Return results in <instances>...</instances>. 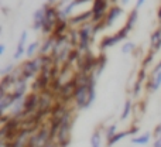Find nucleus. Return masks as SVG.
Segmentation results:
<instances>
[{"mask_svg":"<svg viewBox=\"0 0 161 147\" xmlns=\"http://www.w3.org/2000/svg\"><path fill=\"white\" fill-rule=\"evenodd\" d=\"M45 8V19H44V25H42V28H44L45 31H50L51 28L55 25V21L57 19H58V13H57L55 8H51V7H44Z\"/></svg>","mask_w":161,"mask_h":147,"instance_id":"obj_1","label":"nucleus"},{"mask_svg":"<svg viewBox=\"0 0 161 147\" xmlns=\"http://www.w3.org/2000/svg\"><path fill=\"white\" fill-rule=\"evenodd\" d=\"M106 10V0H95L93 8H92V14H93L95 20H99L102 17V14Z\"/></svg>","mask_w":161,"mask_h":147,"instance_id":"obj_2","label":"nucleus"},{"mask_svg":"<svg viewBox=\"0 0 161 147\" xmlns=\"http://www.w3.org/2000/svg\"><path fill=\"white\" fill-rule=\"evenodd\" d=\"M44 19H45V8H41V10L36 11L34 13V28L38 30L44 25Z\"/></svg>","mask_w":161,"mask_h":147,"instance_id":"obj_3","label":"nucleus"},{"mask_svg":"<svg viewBox=\"0 0 161 147\" xmlns=\"http://www.w3.org/2000/svg\"><path fill=\"white\" fill-rule=\"evenodd\" d=\"M25 40H27V33H23L21 37H20V41H19V45H17V51L16 54H14V58L19 59L20 57L23 55V53H24V44H25Z\"/></svg>","mask_w":161,"mask_h":147,"instance_id":"obj_4","label":"nucleus"},{"mask_svg":"<svg viewBox=\"0 0 161 147\" xmlns=\"http://www.w3.org/2000/svg\"><path fill=\"white\" fill-rule=\"evenodd\" d=\"M122 14V8L120 7H113L110 10V13H109V16H108V21H106V25H110L112 24V21H114V20L117 19V17Z\"/></svg>","mask_w":161,"mask_h":147,"instance_id":"obj_5","label":"nucleus"},{"mask_svg":"<svg viewBox=\"0 0 161 147\" xmlns=\"http://www.w3.org/2000/svg\"><path fill=\"white\" fill-rule=\"evenodd\" d=\"M36 71H37V62H28V64H25L23 72H24L25 78H30L31 75H34Z\"/></svg>","mask_w":161,"mask_h":147,"instance_id":"obj_6","label":"nucleus"},{"mask_svg":"<svg viewBox=\"0 0 161 147\" xmlns=\"http://www.w3.org/2000/svg\"><path fill=\"white\" fill-rule=\"evenodd\" d=\"M151 42H153L154 50L160 48V45H161V30H158V31H156V33H154L153 38H151Z\"/></svg>","mask_w":161,"mask_h":147,"instance_id":"obj_7","label":"nucleus"},{"mask_svg":"<svg viewBox=\"0 0 161 147\" xmlns=\"http://www.w3.org/2000/svg\"><path fill=\"white\" fill-rule=\"evenodd\" d=\"M161 85V71L158 75H156V78H154V83H153V91H156V89H158Z\"/></svg>","mask_w":161,"mask_h":147,"instance_id":"obj_8","label":"nucleus"},{"mask_svg":"<svg viewBox=\"0 0 161 147\" xmlns=\"http://www.w3.org/2000/svg\"><path fill=\"white\" fill-rule=\"evenodd\" d=\"M37 47H38V44H37V42H33V44H31L30 47H28V50H27V55H28V57L33 55L34 51L37 50Z\"/></svg>","mask_w":161,"mask_h":147,"instance_id":"obj_9","label":"nucleus"},{"mask_svg":"<svg viewBox=\"0 0 161 147\" xmlns=\"http://www.w3.org/2000/svg\"><path fill=\"white\" fill-rule=\"evenodd\" d=\"M136 144H142V143H146V142H148V134H146V136H142V137H139V139H134L133 140Z\"/></svg>","mask_w":161,"mask_h":147,"instance_id":"obj_10","label":"nucleus"},{"mask_svg":"<svg viewBox=\"0 0 161 147\" xmlns=\"http://www.w3.org/2000/svg\"><path fill=\"white\" fill-rule=\"evenodd\" d=\"M131 50H133V44H131V42H129V44H126V45H125V47H123V48H122V51H123V53H125V54L130 53V51H131Z\"/></svg>","mask_w":161,"mask_h":147,"instance_id":"obj_11","label":"nucleus"},{"mask_svg":"<svg viewBox=\"0 0 161 147\" xmlns=\"http://www.w3.org/2000/svg\"><path fill=\"white\" fill-rule=\"evenodd\" d=\"M125 136H127V133H122V134H117L116 137H113V139L110 140V144H114V143H116V142H119V140L122 139V137H125Z\"/></svg>","mask_w":161,"mask_h":147,"instance_id":"obj_12","label":"nucleus"},{"mask_svg":"<svg viewBox=\"0 0 161 147\" xmlns=\"http://www.w3.org/2000/svg\"><path fill=\"white\" fill-rule=\"evenodd\" d=\"M92 147H99V136L97 134L92 137Z\"/></svg>","mask_w":161,"mask_h":147,"instance_id":"obj_13","label":"nucleus"},{"mask_svg":"<svg viewBox=\"0 0 161 147\" xmlns=\"http://www.w3.org/2000/svg\"><path fill=\"white\" fill-rule=\"evenodd\" d=\"M129 110H130V102H127V103H126V108H125V110H123V115H122V117H123V119H125V117L129 115Z\"/></svg>","mask_w":161,"mask_h":147,"instance_id":"obj_14","label":"nucleus"},{"mask_svg":"<svg viewBox=\"0 0 161 147\" xmlns=\"http://www.w3.org/2000/svg\"><path fill=\"white\" fill-rule=\"evenodd\" d=\"M146 2V0H137V6H136V7L137 8H139V7H142V6H143V3H144Z\"/></svg>","mask_w":161,"mask_h":147,"instance_id":"obj_15","label":"nucleus"},{"mask_svg":"<svg viewBox=\"0 0 161 147\" xmlns=\"http://www.w3.org/2000/svg\"><path fill=\"white\" fill-rule=\"evenodd\" d=\"M156 147H161V137H160V140H157V143H156Z\"/></svg>","mask_w":161,"mask_h":147,"instance_id":"obj_16","label":"nucleus"},{"mask_svg":"<svg viewBox=\"0 0 161 147\" xmlns=\"http://www.w3.org/2000/svg\"><path fill=\"white\" fill-rule=\"evenodd\" d=\"M4 53V45H0V54Z\"/></svg>","mask_w":161,"mask_h":147,"instance_id":"obj_17","label":"nucleus"},{"mask_svg":"<svg viewBox=\"0 0 161 147\" xmlns=\"http://www.w3.org/2000/svg\"><path fill=\"white\" fill-rule=\"evenodd\" d=\"M122 3H125L126 4V3H129V0H122Z\"/></svg>","mask_w":161,"mask_h":147,"instance_id":"obj_18","label":"nucleus"},{"mask_svg":"<svg viewBox=\"0 0 161 147\" xmlns=\"http://www.w3.org/2000/svg\"><path fill=\"white\" fill-rule=\"evenodd\" d=\"M48 2H50V3H53V2H55V0H48Z\"/></svg>","mask_w":161,"mask_h":147,"instance_id":"obj_19","label":"nucleus"},{"mask_svg":"<svg viewBox=\"0 0 161 147\" xmlns=\"http://www.w3.org/2000/svg\"><path fill=\"white\" fill-rule=\"evenodd\" d=\"M158 16H160V19H161V10H160V14H158Z\"/></svg>","mask_w":161,"mask_h":147,"instance_id":"obj_20","label":"nucleus"}]
</instances>
